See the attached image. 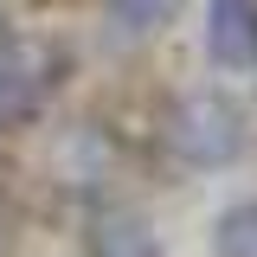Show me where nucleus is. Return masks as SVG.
<instances>
[{"instance_id":"f257e3e1","label":"nucleus","mask_w":257,"mask_h":257,"mask_svg":"<svg viewBox=\"0 0 257 257\" xmlns=\"http://www.w3.org/2000/svg\"><path fill=\"white\" fill-rule=\"evenodd\" d=\"M161 135H167V155L180 161V167L212 174V167H231V161L244 155L251 122H244V109L225 90H187L167 109V128H161Z\"/></svg>"},{"instance_id":"39448f33","label":"nucleus","mask_w":257,"mask_h":257,"mask_svg":"<svg viewBox=\"0 0 257 257\" xmlns=\"http://www.w3.org/2000/svg\"><path fill=\"white\" fill-rule=\"evenodd\" d=\"M103 7H109V20H116L128 39H148V32L174 26V13H180L187 0H103Z\"/></svg>"},{"instance_id":"f03ea898","label":"nucleus","mask_w":257,"mask_h":257,"mask_svg":"<svg viewBox=\"0 0 257 257\" xmlns=\"http://www.w3.org/2000/svg\"><path fill=\"white\" fill-rule=\"evenodd\" d=\"M58 84V45L0 32V122H26Z\"/></svg>"},{"instance_id":"7ed1b4c3","label":"nucleus","mask_w":257,"mask_h":257,"mask_svg":"<svg viewBox=\"0 0 257 257\" xmlns=\"http://www.w3.org/2000/svg\"><path fill=\"white\" fill-rule=\"evenodd\" d=\"M206 58L219 71H257V0H206Z\"/></svg>"},{"instance_id":"423d86ee","label":"nucleus","mask_w":257,"mask_h":257,"mask_svg":"<svg viewBox=\"0 0 257 257\" xmlns=\"http://www.w3.org/2000/svg\"><path fill=\"white\" fill-rule=\"evenodd\" d=\"M212 257H257V199L231 206L212 231Z\"/></svg>"},{"instance_id":"20e7f679","label":"nucleus","mask_w":257,"mask_h":257,"mask_svg":"<svg viewBox=\"0 0 257 257\" xmlns=\"http://www.w3.org/2000/svg\"><path fill=\"white\" fill-rule=\"evenodd\" d=\"M90 257H161V251H155V231L142 219H103L90 238Z\"/></svg>"}]
</instances>
